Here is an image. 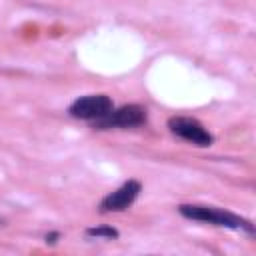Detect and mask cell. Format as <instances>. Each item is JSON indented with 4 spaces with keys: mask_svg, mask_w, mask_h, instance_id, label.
Returning a JSON list of instances; mask_svg holds the SVG:
<instances>
[{
    "mask_svg": "<svg viewBox=\"0 0 256 256\" xmlns=\"http://www.w3.org/2000/svg\"><path fill=\"white\" fill-rule=\"evenodd\" d=\"M180 214L190 218V220H200V222H210V224H216V226H224V228H246L248 232H252L254 228L250 226L248 220L228 212V210H222V208H214V206H200V204H182L178 206Z\"/></svg>",
    "mask_w": 256,
    "mask_h": 256,
    "instance_id": "cell-1",
    "label": "cell"
},
{
    "mask_svg": "<svg viewBox=\"0 0 256 256\" xmlns=\"http://www.w3.org/2000/svg\"><path fill=\"white\" fill-rule=\"evenodd\" d=\"M112 108H114V104L106 94H92V96H84V98L74 100L70 104L68 112L74 118L96 122V120L104 118L108 112H112Z\"/></svg>",
    "mask_w": 256,
    "mask_h": 256,
    "instance_id": "cell-2",
    "label": "cell"
},
{
    "mask_svg": "<svg viewBox=\"0 0 256 256\" xmlns=\"http://www.w3.org/2000/svg\"><path fill=\"white\" fill-rule=\"evenodd\" d=\"M146 122V108L138 104H128L122 108H112L104 118L96 120V128L106 130V128H130V126H140Z\"/></svg>",
    "mask_w": 256,
    "mask_h": 256,
    "instance_id": "cell-3",
    "label": "cell"
},
{
    "mask_svg": "<svg viewBox=\"0 0 256 256\" xmlns=\"http://www.w3.org/2000/svg\"><path fill=\"white\" fill-rule=\"evenodd\" d=\"M168 128L172 134H176L178 138L192 142L196 146H210L212 144V134L194 118H186V116H174L168 120Z\"/></svg>",
    "mask_w": 256,
    "mask_h": 256,
    "instance_id": "cell-4",
    "label": "cell"
},
{
    "mask_svg": "<svg viewBox=\"0 0 256 256\" xmlns=\"http://www.w3.org/2000/svg\"><path fill=\"white\" fill-rule=\"evenodd\" d=\"M140 188H142V186H140V182H136V180L124 182L118 190H114V192H110L108 196L102 198L100 210H102V212H122V210H126V208L138 198Z\"/></svg>",
    "mask_w": 256,
    "mask_h": 256,
    "instance_id": "cell-5",
    "label": "cell"
},
{
    "mask_svg": "<svg viewBox=\"0 0 256 256\" xmlns=\"http://www.w3.org/2000/svg\"><path fill=\"white\" fill-rule=\"evenodd\" d=\"M86 234H88V236H96V238H118V230H114V228H110V226L88 228Z\"/></svg>",
    "mask_w": 256,
    "mask_h": 256,
    "instance_id": "cell-6",
    "label": "cell"
}]
</instances>
